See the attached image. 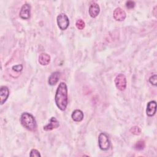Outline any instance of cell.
Here are the masks:
<instances>
[{
    "label": "cell",
    "instance_id": "6da1fadb",
    "mask_svg": "<svg viewBox=\"0 0 157 157\" xmlns=\"http://www.w3.org/2000/svg\"><path fill=\"white\" fill-rule=\"evenodd\" d=\"M55 101L56 106L61 110H66L68 103V97L67 85L64 82H61L59 84L55 93Z\"/></svg>",
    "mask_w": 157,
    "mask_h": 157
},
{
    "label": "cell",
    "instance_id": "7a4b0ae2",
    "mask_svg": "<svg viewBox=\"0 0 157 157\" xmlns=\"http://www.w3.org/2000/svg\"><path fill=\"white\" fill-rule=\"evenodd\" d=\"M20 121L25 128L31 131H35L37 129V123L34 117L28 112H24L21 114Z\"/></svg>",
    "mask_w": 157,
    "mask_h": 157
},
{
    "label": "cell",
    "instance_id": "3957f363",
    "mask_svg": "<svg viewBox=\"0 0 157 157\" xmlns=\"http://www.w3.org/2000/svg\"><path fill=\"white\" fill-rule=\"evenodd\" d=\"M98 145L100 149L102 150H107L110 146V142L109 140L108 136L102 132L99 135L98 137Z\"/></svg>",
    "mask_w": 157,
    "mask_h": 157
},
{
    "label": "cell",
    "instance_id": "277c9868",
    "mask_svg": "<svg viewBox=\"0 0 157 157\" xmlns=\"http://www.w3.org/2000/svg\"><path fill=\"white\" fill-rule=\"evenodd\" d=\"M58 26L61 30H66L69 25V20L65 13H60L57 17Z\"/></svg>",
    "mask_w": 157,
    "mask_h": 157
},
{
    "label": "cell",
    "instance_id": "5b68a950",
    "mask_svg": "<svg viewBox=\"0 0 157 157\" xmlns=\"http://www.w3.org/2000/svg\"><path fill=\"white\" fill-rule=\"evenodd\" d=\"M115 83L116 87L120 91H124L126 87V79L125 76L120 74L115 78Z\"/></svg>",
    "mask_w": 157,
    "mask_h": 157
},
{
    "label": "cell",
    "instance_id": "8992f818",
    "mask_svg": "<svg viewBox=\"0 0 157 157\" xmlns=\"http://www.w3.org/2000/svg\"><path fill=\"white\" fill-rule=\"evenodd\" d=\"M20 17L24 20H28L31 15V6L28 4H25L22 6L20 11Z\"/></svg>",
    "mask_w": 157,
    "mask_h": 157
},
{
    "label": "cell",
    "instance_id": "52a82bcc",
    "mask_svg": "<svg viewBox=\"0 0 157 157\" xmlns=\"http://www.w3.org/2000/svg\"><path fill=\"white\" fill-rule=\"evenodd\" d=\"M113 16L115 20L121 21L126 18V15L125 12L123 9H121L120 7H117L114 10Z\"/></svg>",
    "mask_w": 157,
    "mask_h": 157
},
{
    "label": "cell",
    "instance_id": "ba28073f",
    "mask_svg": "<svg viewBox=\"0 0 157 157\" xmlns=\"http://www.w3.org/2000/svg\"><path fill=\"white\" fill-rule=\"evenodd\" d=\"M59 121L57 120V119L55 117H52L50 120L49 123L45 125V126H44V130L46 131H51L53 129L57 128L58 127H59Z\"/></svg>",
    "mask_w": 157,
    "mask_h": 157
},
{
    "label": "cell",
    "instance_id": "9c48e42d",
    "mask_svg": "<svg viewBox=\"0 0 157 157\" xmlns=\"http://www.w3.org/2000/svg\"><path fill=\"white\" fill-rule=\"evenodd\" d=\"M156 110V102L155 101H150L147 105V115L149 117L153 116Z\"/></svg>",
    "mask_w": 157,
    "mask_h": 157
},
{
    "label": "cell",
    "instance_id": "30bf717a",
    "mask_svg": "<svg viewBox=\"0 0 157 157\" xmlns=\"http://www.w3.org/2000/svg\"><path fill=\"white\" fill-rule=\"evenodd\" d=\"M88 11H89V14L90 17L92 18H95L99 13V12H100L99 6L97 3L93 2L91 4L89 7Z\"/></svg>",
    "mask_w": 157,
    "mask_h": 157
},
{
    "label": "cell",
    "instance_id": "8fae6325",
    "mask_svg": "<svg viewBox=\"0 0 157 157\" xmlns=\"http://www.w3.org/2000/svg\"><path fill=\"white\" fill-rule=\"evenodd\" d=\"M9 96V90L6 86H2L0 89V98L1 105H2L7 99Z\"/></svg>",
    "mask_w": 157,
    "mask_h": 157
},
{
    "label": "cell",
    "instance_id": "7c38bea8",
    "mask_svg": "<svg viewBox=\"0 0 157 157\" xmlns=\"http://www.w3.org/2000/svg\"><path fill=\"white\" fill-rule=\"evenodd\" d=\"M60 73L58 71L54 72L51 74L48 78V84L51 86L55 85L59 80Z\"/></svg>",
    "mask_w": 157,
    "mask_h": 157
},
{
    "label": "cell",
    "instance_id": "4fadbf2b",
    "mask_svg": "<svg viewBox=\"0 0 157 157\" xmlns=\"http://www.w3.org/2000/svg\"><path fill=\"white\" fill-rule=\"evenodd\" d=\"M83 117L84 115H83V112L79 109H76L74 110L71 115V117L72 120L77 122L81 121L83 120Z\"/></svg>",
    "mask_w": 157,
    "mask_h": 157
},
{
    "label": "cell",
    "instance_id": "5bb4252c",
    "mask_svg": "<svg viewBox=\"0 0 157 157\" xmlns=\"http://www.w3.org/2000/svg\"><path fill=\"white\" fill-rule=\"evenodd\" d=\"M39 62L42 66H46L50 62V56L47 53H41L39 57Z\"/></svg>",
    "mask_w": 157,
    "mask_h": 157
},
{
    "label": "cell",
    "instance_id": "9a60e30c",
    "mask_svg": "<svg viewBox=\"0 0 157 157\" xmlns=\"http://www.w3.org/2000/svg\"><path fill=\"white\" fill-rule=\"evenodd\" d=\"M144 147H145V142L142 140H139L134 145L135 149H136L137 150H141L144 149Z\"/></svg>",
    "mask_w": 157,
    "mask_h": 157
},
{
    "label": "cell",
    "instance_id": "2e32d148",
    "mask_svg": "<svg viewBox=\"0 0 157 157\" xmlns=\"http://www.w3.org/2000/svg\"><path fill=\"white\" fill-rule=\"evenodd\" d=\"M130 132L134 135H139L141 132V129L140 128L137 126H132L131 129H130Z\"/></svg>",
    "mask_w": 157,
    "mask_h": 157
},
{
    "label": "cell",
    "instance_id": "e0dca14e",
    "mask_svg": "<svg viewBox=\"0 0 157 157\" xmlns=\"http://www.w3.org/2000/svg\"><path fill=\"white\" fill-rule=\"evenodd\" d=\"M75 25H76V27L78 29H83L84 28H85V23L84 22L83 20H81V19H79L77 21H76V23H75Z\"/></svg>",
    "mask_w": 157,
    "mask_h": 157
},
{
    "label": "cell",
    "instance_id": "ac0fdd59",
    "mask_svg": "<svg viewBox=\"0 0 157 157\" xmlns=\"http://www.w3.org/2000/svg\"><path fill=\"white\" fill-rule=\"evenodd\" d=\"M149 82L153 85L156 86V83H157V77H156V75L154 74V75H151L149 78Z\"/></svg>",
    "mask_w": 157,
    "mask_h": 157
},
{
    "label": "cell",
    "instance_id": "d6986e66",
    "mask_svg": "<svg viewBox=\"0 0 157 157\" xmlns=\"http://www.w3.org/2000/svg\"><path fill=\"white\" fill-rule=\"evenodd\" d=\"M29 156H31V157H34V156H37V157H39L40 156V153L39 152V151L36 149H32L30 151V153H29Z\"/></svg>",
    "mask_w": 157,
    "mask_h": 157
},
{
    "label": "cell",
    "instance_id": "ffe728a7",
    "mask_svg": "<svg viewBox=\"0 0 157 157\" xmlns=\"http://www.w3.org/2000/svg\"><path fill=\"white\" fill-rule=\"evenodd\" d=\"M23 69V66L21 64H18L12 67V70L15 72H21Z\"/></svg>",
    "mask_w": 157,
    "mask_h": 157
},
{
    "label": "cell",
    "instance_id": "44dd1931",
    "mask_svg": "<svg viewBox=\"0 0 157 157\" xmlns=\"http://www.w3.org/2000/svg\"><path fill=\"white\" fill-rule=\"evenodd\" d=\"M135 6V2L132 1H128L126 2V7L128 9H132Z\"/></svg>",
    "mask_w": 157,
    "mask_h": 157
}]
</instances>
